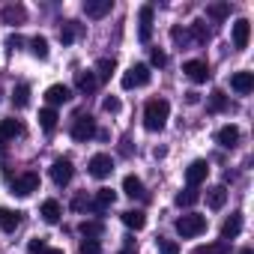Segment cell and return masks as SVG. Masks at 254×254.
Masks as SVG:
<instances>
[{"label": "cell", "mask_w": 254, "mask_h": 254, "mask_svg": "<svg viewBox=\"0 0 254 254\" xmlns=\"http://www.w3.org/2000/svg\"><path fill=\"white\" fill-rule=\"evenodd\" d=\"M168 114H171L168 99H150L144 105V126H147L150 132H162L165 123H168Z\"/></svg>", "instance_id": "1"}, {"label": "cell", "mask_w": 254, "mask_h": 254, "mask_svg": "<svg viewBox=\"0 0 254 254\" xmlns=\"http://www.w3.org/2000/svg\"><path fill=\"white\" fill-rule=\"evenodd\" d=\"M206 230V215H197V212H189V215H180L177 218V233L183 239H194Z\"/></svg>", "instance_id": "2"}, {"label": "cell", "mask_w": 254, "mask_h": 254, "mask_svg": "<svg viewBox=\"0 0 254 254\" xmlns=\"http://www.w3.org/2000/svg\"><path fill=\"white\" fill-rule=\"evenodd\" d=\"M150 78H153V72H150V66L147 63H135L129 72L123 75V90H135V87H144V84H150Z\"/></svg>", "instance_id": "3"}, {"label": "cell", "mask_w": 254, "mask_h": 254, "mask_svg": "<svg viewBox=\"0 0 254 254\" xmlns=\"http://www.w3.org/2000/svg\"><path fill=\"white\" fill-rule=\"evenodd\" d=\"M87 171H90V177H96V180H105V177H111V174H114V159H111L108 153H96V156L90 159Z\"/></svg>", "instance_id": "4"}, {"label": "cell", "mask_w": 254, "mask_h": 254, "mask_svg": "<svg viewBox=\"0 0 254 254\" xmlns=\"http://www.w3.org/2000/svg\"><path fill=\"white\" fill-rule=\"evenodd\" d=\"M33 191H39V174L27 171V174H21V177L12 180V194L27 197V194H33Z\"/></svg>", "instance_id": "5"}, {"label": "cell", "mask_w": 254, "mask_h": 254, "mask_svg": "<svg viewBox=\"0 0 254 254\" xmlns=\"http://www.w3.org/2000/svg\"><path fill=\"white\" fill-rule=\"evenodd\" d=\"M96 135V120L90 117V114H81L78 120H75V126H72V138L78 141V144H84V141H90Z\"/></svg>", "instance_id": "6"}, {"label": "cell", "mask_w": 254, "mask_h": 254, "mask_svg": "<svg viewBox=\"0 0 254 254\" xmlns=\"http://www.w3.org/2000/svg\"><path fill=\"white\" fill-rule=\"evenodd\" d=\"M138 39L144 45L153 39V6H141L138 9Z\"/></svg>", "instance_id": "7"}, {"label": "cell", "mask_w": 254, "mask_h": 254, "mask_svg": "<svg viewBox=\"0 0 254 254\" xmlns=\"http://www.w3.org/2000/svg\"><path fill=\"white\" fill-rule=\"evenodd\" d=\"M72 177H75V168H72L69 159H57V162L51 165V180H54L57 186H69Z\"/></svg>", "instance_id": "8"}, {"label": "cell", "mask_w": 254, "mask_h": 254, "mask_svg": "<svg viewBox=\"0 0 254 254\" xmlns=\"http://www.w3.org/2000/svg\"><path fill=\"white\" fill-rule=\"evenodd\" d=\"M183 72H186L194 84L209 81V66H206V60H186V63H183Z\"/></svg>", "instance_id": "9"}, {"label": "cell", "mask_w": 254, "mask_h": 254, "mask_svg": "<svg viewBox=\"0 0 254 254\" xmlns=\"http://www.w3.org/2000/svg\"><path fill=\"white\" fill-rule=\"evenodd\" d=\"M206 174H209V165H206L203 159H194V162L186 168V183H189L191 189H197V186L206 180Z\"/></svg>", "instance_id": "10"}, {"label": "cell", "mask_w": 254, "mask_h": 254, "mask_svg": "<svg viewBox=\"0 0 254 254\" xmlns=\"http://www.w3.org/2000/svg\"><path fill=\"white\" fill-rule=\"evenodd\" d=\"M215 144L221 147V150H233L236 144H239V129L230 123V126H221V129L215 132Z\"/></svg>", "instance_id": "11"}, {"label": "cell", "mask_w": 254, "mask_h": 254, "mask_svg": "<svg viewBox=\"0 0 254 254\" xmlns=\"http://www.w3.org/2000/svg\"><path fill=\"white\" fill-rule=\"evenodd\" d=\"M248 36H251V21L248 18H239L233 24V48L236 51H245L248 48Z\"/></svg>", "instance_id": "12"}, {"label": "cell", "mask_w": 254, "mask_h": 254, "mask_svg": "<svg viewBox=\"0 0 254 254\" xmlns=\"http://www.w3.org/2000/svg\"><path fill=\"white\" fill-rule=\"evenodd\" d=\"M18 135H24V123L21 120H12V117L0 120V141H12Z\"/></svg>", "instance_id": "13"}, {"label": "cell", "mask_w": 254, "mask_h": 254, "mask_svg": "<svg viewBox=\"0 0 254 254\" xmlns=\"http://www.w3.org/2000/svg\"><path fill=\"white\" fill-rule=\"evenodd\" d=\"M230 87H233V93L248 96V93L254 90V72H236V75L230 78Z\"/></svg>", "instance_id": "14"}, {"label": "cell", "mask_w": 254, "mask_h": 254, "mask_svg": "<svg viewBox=\"0 0 254 254\" xmlns=\"http://www.w3.org/2000/svg\"><path fill=\"white\" fill-rule=\"evenodd\" d=\"M72 99V90L66 87V84H51L48 90H45V102L54 108V105H63V102H69Z\"/></svg>", "instance_id": "15"}, {"label": "cell", "mask_w": 254, "mask_h": 254, "mask_svg": "<svg viewBox=\"0 0 254 254\" xmlns=\"http://www.w3.org/2000/svg\"><path fill=\"white\" fill-rule=\"evenodd\" d=\"M21 224V212H15V209H0V230L3 233H15V227Z\"/></svg>", "instance_id": "16"}, {"label": "cell", "mask_w": 254, "mask_h": 254, "mask_svg": "<svg viewBox=\"0 0 254 254\" xmlns=\"http://www.w3.org/2000/svg\"><path fill=\"white\" fill-rule=\"evenodd\" d=\"M75 87H78L84 96L96 93V87H99V78H96V72H78V75H75Z\"/></svg>", "instance_id": "17"}, {"label": "cell", "mask_w": 254, "mask_h": 254, "mask_svg": "<svg viewBox=\"0 0 254 254\" xmlns=\"http://www.w3.org/2000/svg\"><path fill=\"white\" fill-rule=\"evenodd\" d=\"M39 215L48 221V224H57L60 221V215H63V206H60V200H54V197H48L45 203H42V209H39Z\"/></svg>", "instance_id": "18"}, {"label": "cell", "mask_w": 254, "mask_h": 254, "mask_svg": "<svg viewBox=\"0 0 254 254\" xmlns=\"http://www.w3.org/2000/svg\"><path fill=\"white\" fill-rule=\"evenodd\" d=\"M242 230V212H230V218L221 224V239H236Z\"/></svg>", "instance_id": "19"}, {"label": "cell", "mask_w": 254, "mask_h": 254, "mask_svg": "<svg viewBox=\"0 0 254 254\" xmlns=\"http://www.w3.org/2000/svg\"><path fill=\"white\" fill-rule=\"evenodd\" d=\"M84 12H87V18H105L111 12V0H87Z\"/></svg>", "instance_id": "20"}, {"label": "cell", "mask_w": 254, "mask_h": 254, "mask_svg": "<svg viewBox=\"0 0 254 254\" xmlns=\"http://www.w3.org/2000/svg\"><path fill=\"white\" fill-rule=\"evenodd\" d=\"M123 224H126V227H132V230H144V227H147V215H144V209H126V212H123Z\"/></svg>", "instance_id": "21"}, {"label": "cell", "mask_w": 254, "mask_h": 254, "mask_svg": "<svg viewBox=\"0 0 254 254\" xmlns=\"http://www.w3.org/2000/svg\"><path fill=\"white\" fill-rule=\"evenodd\" d=\"M114 203H117V191L99 189V191H96V200H93V209H96V212H105V209H111Z\"/></svg>", "instance_id": "22"}, {"label": "cell", "mask_w": 254, "mask_h": 254, "mask_svg": "<svg viewBox=\"0 0 254 254\" xmlns=\"http://www.w3.org/2000/svg\"><path fill=\"white\" fill-rule=\"evenodd\" d=\"M123 191L129 194V197H147L144 183H141V177H135V174H129V177L123 180Z\"/></svg>", "instance_id": "23"}, {"label": "cell", "mask_w": 254, "mask_h": 254, "mask_svg": "<svg viewBox=\"0 0 254 254\" xmlns=\"http://www.w3.org/2000/svg\"><path fill=\"white\" fill-rule=\"evenodd\" d=\"M206 203H209V209H221V206L227 203V189H224V186L206 189Z\"/></svg>", "instance_id": "24"}, {"label": "cell", "mask_w": 254, "mask_h": 254, "mask_svg": "<svg viewBox=\"0 0 254 254\" xmlns=\"http://www.w3.org/2000/svg\"><path fill=\"white\" fill-rule=\"evenodd\" d=\"M0 18H3V24H21L27 18V12H24V6H6L0 12Z\"/></svg>", "instance_id": "25"}, {"label": "cell", "mask_w": 254, "mask_h": 254, "mask_svg": "<svg viewBox=\"0 0 254 254\" xmlns=\"http://www.w3.org/2000/svg\"><path fill=\"white\" fill-rule=\"evenodd\" d=\"M57 120H60V117H57L54 108H42V111H39V126H42L45 132H54V129H57Z\"/></svg>", "instance_id": "26"}, {"label": "cell", "mask_w": 254, "mask_h": 254, "mask_svg": "<svg viewBox=\"0 0 254 254\" xmlns=\"http://www.w3.org/2000/svg\"><path fill=\"white\" fill-rule=\"evenodd\" d=\"M30 51H33V57H39V60H48V54H51V48H48V39H45V36H36V39H30Z\"/></svg>", "instance_id": "27"}, {"label": "cell", "mask_w": 254, "mask_h": 254, "mask_svg": "<svg viewBox=\"0 0 254 254\" xmlns=\"http://www.w3.org/2000/svg\"><path fill=\"white\" fill-rule=\"evenodd\" d=\"M114 69H117V63H114V57H102V60L96 63V78H99V81H108Z\"/></svg>", "instance_id": "28"}, {"label": "cell", "mask_w": 254, "mask_h": 254, "mask_svg": "<svg viewBox=\"0 0 254 254\" xmlns=\"http://www.w3.org/2000/svg\"><path fill=\"white\" fill-rule=\"evenodd\" d=\"M206 15H209L212 21H224V18L230 15V3H209V6H206Z\"/></svg>", "instance_id": "29"}, {"label": "cell", "mask_w": 254, "mask_h": 254, "mask_svg": "<svg viewBox=\"0 0 254 254\" xmlns=\"http://www.w3.org/2000/svg\"><path fill=\"white\" fill-rule=\"evenodd\" d=\"M197 197H200V194H197V189L186 186V189L177 194V206H194V203H197Z\"/></svg>", "instance_id": "30"}, {"label": "cell", "mask_w": 254, "mask_h": 254, "mask_svg": "<svg viewBox=\"0 0 254 254\" xmlns=\"http://www.w3.org/2000/svg\"><path fill=\"white\" fill-rule=\"evenodd\" d=\"M12 102H15V108H27L30 105V87L27 84H18L15 93H12Z\"/></svg>", "instance_id": "31"}, {"label": "cell", "mask_w": 254, "mask_h": 254, "mask_svg": "<svg viewBox=\"0 0 254 254\" xmlns=\"http://www.w3.org/2000/svg\"><path fill=\"white\" fill-rule=\"evenodd\" d=\"M78 230L84 233V239H99L105 227H102V221H84V224H81Z\"/></svg>", "instance_id": "32"}, {"label": "cell", "mask_w": 254, "mask_h": 254, "mask_svg": "<svg viewBox=\"0 0 254 254\" xmlns=\"http://www.w3.org/2000/svg\"><path fill=\"white\" fill-rule=\"evenodd\" d=\"M191 36H194L197 45H206V42H209V30H206V24H203V21H194V24H191Z\"/></svg>", "instance_id": "33"}, {"label": "cell", "mask_w": 254, "mask_h": 254, "mask_svg": "<svg viewBox=\"0 0 254 254\" xmlns=\"http://www.w3.org/2000/svg\"><path fill=\"white\" fill-rule=\"evenodd\" d=\"M75 36H78L75 21H66V24L60 27V42H63V45H72V42H75Z\"/></svg>", "instance_id": "34"}, {"label": "cell", "mask_w": 254, "mask_h": 254, "mask_svg": "<svg viewBox=\"0 0 254 254\" xmlns=\"http://www.w3.org/2000/svg\"><path fill=\"white\" fill-rule=\"evenodd\" d=\"M209 111H215V114H221V111H227V96H224L221 90H215V93L209 96Z\"/></svg>", "instance_id": "35"}, {"label": "cell", "mask_w": 254, "mask_h": 254, "mask_svg": "<svg viewBox=\"0 0 254 254\" xmlns=\"http://www.w3.org/2000/svg\"><path fill=\"white\" fill-rule=\"evenodd\" d=\"M156 245H159V254H180V245H177L174 239L159 236V239H156Z\"/></svg>", "instance_id": "36"}, {"label": "cell", "mask_w": 254, "mask_h": 254, "mask_svg": "<svg viewBox=\"0 0 254 254\" xmlns=\"http://www.w3.org/2000/svg\"><path fill=\"white\" fill-rule=\"evenodd\" d=\"M194 254H227V242H212V245H200V248H194Z\"/></svg>", "instance_id": "37"}, {"label": "cell", "mask_w": 254, "mask_h": 254, "mask_svg": "<svg viewBox=\"0 0 254 254\" xmlns=\"http://www.w3.org/2000/svg\"><path fill=\"white\" fill-rule=\"evenodd\" d=\"M27 254H48V242H45L42 236L30 239V242H27Z\"/></svg>", "instance_id": "38"}, {"label": "cell", "mask_w": 254, "mask_h": 254, "mask_svg": "<svg viewBox=\"0 0 254 254\" xmlns=\"http://www.w3.org/2000/svg\"><path fill=\"white\" fill-rule=\"evenodd\" d=\"M81 254H102V245H99V239H81V248H78Z\"/></svg>", "instance_id": "39"}, {"label": "cell", "mask_w": 254, "mask_h": 254, "mask_svg": "<svg viewBox=\"0 0 254 254\" xmlns=\"http://www.w3.org/2000/svg\"><path fill=\"white\" fill-rule=\"evenodd\" d=\"M150 60H153V66H165V63H168V54H165L162 48H153V51H150Z\"/></svg>", "instance_id": "40"}, {"label": "cell", "mask_w": 254, "mask_h": 254, "mask_svg": "<svg viewBox=\"0 0 254 254\" xmlns=\"http://www.w3.org/2000/svg\"><path fill=\"white\" fill-rule=\"evenodd\" d=\"M102 108H105L108 114H117V111H120V99H117V96H108V99L102 102Z\"/></svg>", "instance_id": "41"}, {"label": "cell", "mask_w": 254, "mask_h": 254, "mask_svg": "<svg viewBox=\"0 0 254 254\" xmlns=\"http://www.w3.org/2000/svg\"><path fill=\"white\" fill-rule=\"evenodd\" d=\"M171 39H174V42H186V33H183L180 27H171Z\"/></svg>", "instance_id": "42"}, {"label": "cell", "mask_w": 254, "mask_h": 254, "mask_svg": "<svg viewBox=\"0 0 254 254\" xmlns=\"http://www.w3.org/2000/svg\"><path fill=\"white\" fill-rule=\"evenodd\" d=\"M84 203H87V194H78V197L72 200V209H84Z\"/></svg>", "instance_id": "43"}, {"label": "cell", "mask_w": 254, "mask_h": 254, "mask_svg": "<svg viewBox=\"0 0 254 254\" xmlns=\"http://www.w3.org/2000/svg\"><path fill=\"white\" fill-rule=\"evenodd\" d=\"M186 102H189V105H197V102H200V93H194V90L186 93Z\"/></svg>", "instance_id": "44"}, {"label": "cell", "mask_w": 254, "mask_h": 254, "mask_svg": "<svg viewBox=\"0 0 254 254\" xmlns=\"http://www.w3.org/2000/svg\"><path fill=\"white\" fill-rule=\"evenodd\" d=\"M120 254H135V245H132V239H129V242H126V248H123Z\"/></svg>", "instance_id": "45"}, {"label": "cell", "mask_w": 254, "mask_h": 254, "mask_svg": "<svg viewBox=\"0 0 254 254\" xmlns=\"http://www.w3.org/2000/svg\"><path fill=\"white\" fill-rule=\"evenodd\" d=\"M48 254H63V248H48Z\"/></svg>", "instance_id": "46"}, {"label": "cell", "mask_w": 254, "mask_h": 254, "mask_svg": "<svg viewBox=\"0 0 254 254\" xmlns=\"http://www.w3.org/2000/svg\"><path fill=\"white\" fill-rule=\"evenodd\" d=\"M236 254H254V251H251V248H242V251H236Z\"/></svg>", "instance_id": "47"}]
</instances>
